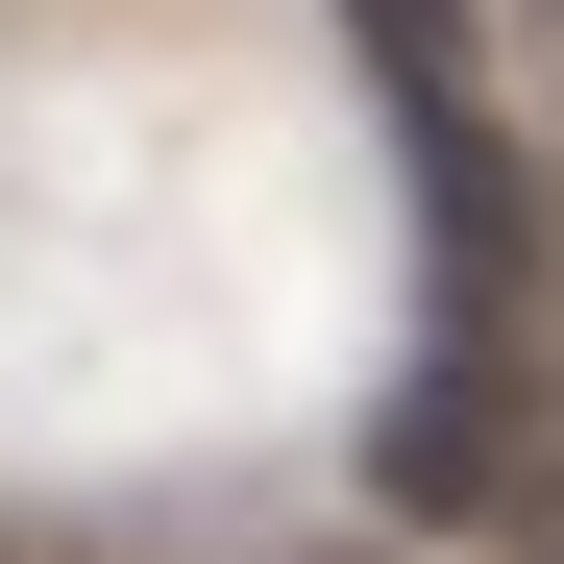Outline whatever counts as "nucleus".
Here are the masks:
<instances>
[{
	"label": "nucleus",
	"mask_w": 564,
	"mask_h": 564,
	"mask_svg": "<svg viewBox=\"0 0 564 564\" xmlns=\"http://www.w3.org/2000/svg\"><path fill=\"white\" fill-rule=\"evenodd\" d=\"M540 50H564V0H540Z\"/></svg>",
	"instance_id": "nucleus-1"
}]
</instances>
